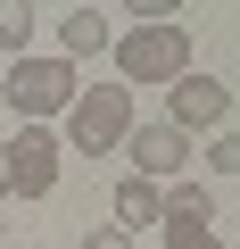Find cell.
<instances>
[{"label": "cell", "mask_w": 240, "mask_h": 249, "mask_svg": "<svg viewBox=\"0 0 240 249\" xmlns=\"http://www.w3.org/2000/svg\"><path fill=\"white\" fill-rule=\"evenodd\" d=\"M133 91L125 83H83L75 91V108H66V142H75V158H108V150H125V133H133Z\"/></svg>", "instance_id": "obj_1"}, {"label": "cell", "mask_w": 240, "mask_h": 249, "mask_svg": "<svg viewBox=\"0 0 240 249\" xmlns=\"http://www.w3.org/2000/svg\"><path fill=\"white\" fill-rule=\"evenodd\" d=\"M108 50H116L125 91H133V83H174V75H191V25H133V34H116Z\"/></svg>", "instance_id": "obj_2"}, {"label": "cell", "mask_w": 240, "mask_h": 249, "mask_svg": "<svg viewBox=\"0 0 240 249\" xmlns=\"http://www.w3.org/2000/svg\"><path fill=\"white\" fill-rule=\"evenodd\" d=\"M75 67L66 58H9V108L25 116V124H50V116H66L75 108Z\"/></svg>", "instance_id": "obj_3"}, {"label": "cell", "mask_w": 240, "mask_h": 249, "mask_svg": "<svg viewBox=\"0 0 240 249\" xmlns=\"http://www.w3.org/2000/svg\"><path fill=\"white\" fill-rule=\"evenodd\" d=\"M58 158H66V142L50 133V124H17V133L0 142V166H9V199H50V191H58Z\"/></svg>", "instance_id": "obj_4"}, {"label": "cell", "mask_w": 240, "mask_h": 249, "mask_svg": "<svg viewBox=\"0 0 240 249\" xmlns=\"http://www.w3.org/2000/svg\"><path fill=\"white\" fill-rule=\"evenodd\" d=\"M166 124H174L182 142H191V133H224V124H232V83H224V75H199V67L174 75V116H166Z\"/></svg>", "instance_id": "obj_5"}, {"label": "cell", "mask_w": 240, "mask_h": 249, "mask_svg": "<svg viewBox=\"0 0 240 249\" xmlns=\"http://www.w3.org/2000/svg\"><path fill=\"white\" fill-rule=\"evenodd\" d=\"M125 158H133V175L141 183H182V166H191V142L174 133V124H133V133H125Z\"/></svg>", "instance_id": "obj_6"}, {"label": "cell", "mask_w": 240, "mask_h": 249, "mask_svg": "<svg viewBox=\"0 0 240 249\" xmlns=\"http://www.w3.org/2000/svg\"><path fill=\"white\" fill-rule=\"evenodd\" d=\"M50 34H58V58H66V67H75V58H99V50L116 42L108 9H58V25H50Z\"/></svg>", "instance_id": "obj_7"}, {"label": "cell", "mask_w": 240, "mask_h": 249, "mask_svg": "<svg viewBox=\"0 0 240 249\" xmlns=\"http://www.w3.org/2000/svg\"><path fill=\"white\" fill-rule=\"evenodd\" d=\"M158 216H166V191H158V183H141V175L116 183V232H141V224H158Z\"/></svg>", "instance_id": "obj_8"}, {"label": "cell", "mask_w": 240, "mask_h": 249, "mask_svg": "<svg viewBox=\"0 0 240 249\" xmlns=\"http://www.w3.org/2000/svg\"><path fill=\"white\" fill-rule=\"evenodd\" d=\"M166 216H182V224H207V183H191V175H182V183H166ZM166 216H158V224H166Z\"/></svg>", "instance_id": "obj_9"}, {"label": "cell", "mask_w": 240, "mask_h": 249, "mask_svg": "<svg viewBox=\"0 0 240 249\" xmlns=\"http://www.w3.org/2000/svg\"><path fill=\"white\" fill-rule=\"evenodd\" d=\"M25 34H33V9H25V0H0V50L25 58Z\"/></svg>", "instance_id": "obj_10"}, {"label": "cell", "mask_w": 240, "mask_h": 249, "mask_svg": "<svg viewBox=\"0 0 240 249\" xmlns=\"http://www.w3.org/2000/svg\"><path fill=\"white\" fill-rule=\"evenodd\" d=\"M207 175H215V183H232V175H240V142H232V133H215V142H207Z\"/></svg>", "instance_id": "obj_11"}, {"label": "cell", "mask_w": 240, "mask_h": 249, "mask_svg": "<svg viewBox=\"0 0 240 249\" xmlns=\"http://www.w3.org/2000/svg\"><path fill=\"white\" fill-rule=\"evenodd\" d=\"M166 249H224L207 224H182V216H166Z\"/></svg>", "instance_id": "obj_12"}, {"label": "cell", "mask_w": 240, "mask_h": 249, "mask_svg": "<svg viewBox=\"0 0 240 249\" xmlns=\"http://www.w3.org/2000/svg\"><path fill=\"white\" fill-rule=\"evenodd\" d=\"M75 249H133V232H116V224H91V232H83Z\"/></svg>", "instance_id": "obj_13"}, {"label": "cell", "mask_w": 240, "mask_h": 249, "mask_svg": "<svg viewBox=\"0 0 240 249\" xmlns=\"http://www.w3.org/2000/svg\"><path fill=\"white\" fill-rule=\"evenodd\" d=\"M0 208H9V166H0Z\"/></svg>", "instance_id": "obj_14"}, {"label": "cell", "mask_w": 240, "mask_h": 249, "mask_svg": "<svg viewBox=\"0 0 240 249\" xmlns=\"http://www.w3.org/2000/svg\"><path fill=\"white\" fill-rule=\"evenodd\" d=\"M0 249H9V216H0Z\"/></svg>", "instance_id": "obj_15"}, {"label": "cell", "mask_w": 240, "mask_h": 249, "mask_svg": "<svg viewBox=\"0 0 240 249\" xmlns=\"http://www.w3.org/2000/svg\"><path fill=\"white\" fill-rule=\"evenodd\" d=\"M0 58H9V50H0Z\"/></svg>", "instance_id": "obj_16"}]
</instances>
